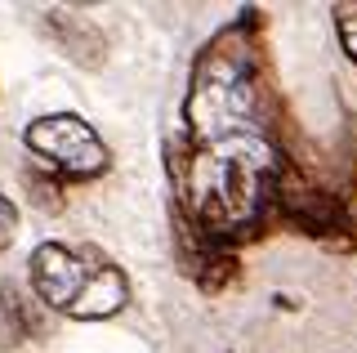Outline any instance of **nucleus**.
Listing matches in <instances>:
<instances>
[{
  "instance_id": "1",
  "label": "nucleus",
  "mask_w": 357,
  "mask_h": 353,
  "mask_svg": "<svg viewBox=\"0 0 357 353\" xmlns=\"http://www.w3.org/2000/svg\"><path fill=\"white\" fill-rule=\"evenodd\" d=\"M282 152L273 135H228L201 143L183 157L170 143V174L183 211L201 233L215 241H250L277 215V183H282Z\"/></svg>"
},
{
  "instance_id": "6",
  "label": "nucleus",
  "mask_w": 357,
  "mask_h": 353,
  "mask_svg": "<svg viewBox=\"0 0 357 353\" xmlns=\"http://www.w3.org/2000/svg\"><path fill=\"white\" fill-rule=\"evenodd\" d=\"M40 27L72 63H81V68H98V63H103L107 40H103V31H98L94 18L76 14V9H45Z\"/></svg>"
},
{
  "instance_id": "10",
  "label": "nucleus",
  "mask_w": 357,
  "mask_h": 353,
  "mask_svg": "<svg viewBox=\"0 0 357 353\" xmlns=\"http://www.w3.org/2000/svg\"><path fill=\"white\" fill-rule=\"evenodd\" d=\"M14 233H18V211H14V202L0 193V250H9Z\"/></svg>"
},
{
  "instance_id": "5",
  "label": "nucleus",
  "mask_w": 357,
  "mask_h": 353,
  "mask_svg": "<svg viewBox=\"0 0 357 353\" xmlns=\"http://www.w3.org/2000/svg\"><path fill=\"white\" fill-rule=\"evenodd\" d=\"M22 143L31 148L45 170L63 174V179H98L107 170V143L98 139V130L76 112H50L36 117L22 130Z\"/></svg>"
},
{
  "instance_id": "4",
  "label": "nucleus",
  "mask_w": 357,
  "mask_h": 353,
  "mask_svg": "<svg viewBox=\"0 0 357 353\" xmlns=\"http://www.w3.org/2000/svg\"><path fill=\"white\" fill-rule=\"evenodd\" d=\"M277 219L317 237L331 250H357V202H349V193L312 183L308 174L290 170V165L277 183Z\"/></svg>"
},
{
  "instance_id": "3",
  "label": "nucleus",
  "mask_w": 357,
  "mask_h": 353,
  "mask_svg": "<svg viewBox=\"0 0 357 353\" xmlns=\"http://www.w3.org/2000/svg\"><path fill=\"white\" fill-rule=\"evenodd\" d=\"M31 291L45 308L76 322H98L130 304V282L126 273L112 264L103 250L85 246H63V241H45L31 250Z\"/></svg>"
},
{
  "instance_id": "9",
  "label": "nucleus",
  "mask_w": 357,
  "mask_h": 353,
  "mask_svg": "<svg viewBox=\"0 0 357 353\" xmlns=\"http://www.w3.org/2000/svg\"><path fill=\"white\" fill-rule=\"evenodd\" d=\"M27 193H31V206H36V211H63V193H59V183L40 179L36 170H27Z\"/></svg>"
},
{
  "instance_id": "8",
  "label": "nucleus",
  "mask_w": 357,
  "mask_h": 353,
  "mask_svg": "<svg viewBox=\"0 0 357 353\" xmlns=\"http://www.w3.org/2000/svg\"><path fill=\"white\" fill-rule=\"evenodd\" d=\"M335 14V31H340V45L344 54L357 63V0H344V5H335L331 9Z\"/></svg>"
},
{
  "instance_id": "2",
  "label": "nucleus",
  "mask_w": 357,
  "mask_h": 353,
  "mask_svg": "<svg viewBox=\"0 0 357 353\" xmlns=\"http://www.w3.org/2000/svg\"><path fill=\"white\" fill-rule=\"evenodd\" d=\"M259 9H241L228 31H219L192 63V90L183 117L192 148L228 135H268V90L259 72Z\"/></svg>"
},
{
  "instance_id": "7",
  "label": "nucleus",
  "mask_w": 357,
  "mask_h": 353,
  "mask_svg": "<svg viewBox=\"0 0 357 353\" xmlns=\"http://www.w3.org/2000/svg\"><path fill=\"white\" fill-rule=\"evenodd\" d=\"M40 300H27L18 282L0 278V353L27 345L31 336L45 331V317H40Z\"/></svg>"
}]
</instances>
